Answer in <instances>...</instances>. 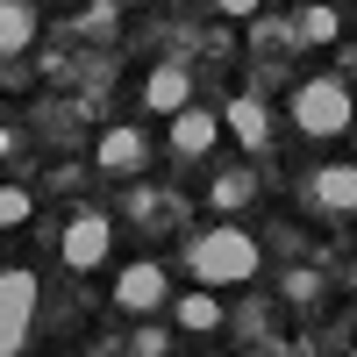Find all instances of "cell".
Returning a JSON list of instances; mask_svg holds the SVG:
<instances>
[{
	"instance_id": "obj_17",
	"label": "cell",
	"mask_w": 357,
	"mask_h": 357,
	"mask_svg": "<svg viewBox=\"0 0 357 357\" xmlns=\"http://www.w3.org/2000/svg\"><path fill=\"white\" fill-rule=\"evenodd\" d=\"M286 301H314V272H286Z\"/></svg>"
},
{
	"instance_id": "obj_15",
	"label": "cell",
	"mask_w": 357,
	"mask_h": 357,
	"mask_svg": "<svg viewBox=\"0 0 357 357\" xmlns=\"http://www.w3.org/2000/svg\"><path fill=\"white\" fill-rule=\"evenodd\" d=\"M250 200V172H222L215 178V207H243Z\"/></svg>"
},
{
	"instance_id": "obj_18",
	"label": "cell",
	"mask_w": 357,
	"mask_h": 357,
	"mask_svg": "<svg viewBox=\"0 0 357 357\" xmlns=\"http://www.w3.org/2000/svg\"><path fill=\"white\" fill-rule=\"evenodd\" d=\"M215 8H222V15H257L264 0H215Z\"/></svg>"
},
{
	"instance_id": "obj_9",
	"label": "cell",
	"mask_w": 357,
	"mask_h": 357,
	"mask_svg": "<svg viewBox=\"0 0 357 357\" xmlns=\"http://www.w3.org/2000/svg\"><path fill=\"white\" fill-rule=\"evenodd\" d=\"M222 122H229V136L243 143V151H264V143H272V107H264L257 93H236Z\"/></svg>"
},
{
	"instance_id": "obj_6",
	"label": "cell",
	"mask_w": 357,
	"mask_h": 357,
	"mask_svg": "<svg viewBox=\"0 0 357 357\" xmlns=\"http://www.w3.org/2000/svg\"><path fill=\"white\" fill-rule=\"evenodd\" d=\"M93 165L107 178H143V165H151V136H143V129H107L93 143Z\"/></svg>"
},
{
	"instance_id": "obj_8",
	"label": "cell",
	"mask_w": 357,
	"mask_h": 357,
	"mask_svg": "<svg viewBox=\"0 0 357 357\" xmlns=\"http://www.w3.org/2000/svg\"><path fill=\"white\" fill-rule=\"evenodd\" d=\"M165 264H129L122 279H114V301H122L129 314H151V307H165Z\"/></svg>"
},
{
	"instance_id": "obj_5",
	"label": "cell",
	"mask_w": 357,
	"mask_h": 357,
	"mask_svg": "<svg viewBox=\"0 0 357 357\" xmlns=\"http://www.w3.org/2000/svg\"><path fill=\"white\" fill-rule=\"evenodd\" d=\"M301 200L314 207V215H329V222L357 215V165H314L307 186H301Z\"/></svg>"
},
{
	"instance_id": "obj_3",
	"label": "cell",
	"mask_w": 357,
	"mask_h": 357,
	"mask_svg": "<svg viewBox=\"0 0 357 357\" xmlns=\"http://www.w3.org/2000/svg\"><path fill=\"white\" fill-rule=\"evenodd\" d=\"M36 343V272L29 264H8L0 272V350L22 357Z\"/></svg>"
},
{
	"instance_id": "obj_4",
	"label": "cell",
	"mask_w": 357,
	"mask_h": 357,
	"mask_svg": "<svg viewBox=\"0 0 357 357\" xmlns=\"http://www.w3.org/2000/svg\"><path fill=\"white\" fill-rule=\"evenodd\" d=\"M114 250V222L100 207H72L65 215V236H57V257H65V272H100Z\"/></svg>"
},
{
	"instance_id": "obj_2",
	"label": "cell",
	"mask_w": 357,
	"mask_h": 357,
	"mask_svg": "<svg viewBox=\"0 0 357 357\" xmlns=\"http://www.w3.org/2000/svg\"><path fill=\"white\" fill-rule=\"evenodd\" d=\"M286 114H293V129H301V136H314V143L343 136V129H350V114H357V100H350V79H336V72H314V79H301V86L286 93Z\"/></svg>"
},
{
	"instance_id": "obj_10",
	"label": "cell",
	"mask_w": 357,
	"mask_h": 357,
	"mask_svg": "<svg viewBox=\"0 0 357 357\" xmlns=\"http://www.w3.org/2000/svg\"><path fill=\"white\" fill-rule=\"evenodd\" d=\"M143 107H151V114H178V107H193V79H186V65H158L151 79H143Z\"/></svg>"
},
{
	"instance_id": "obj_12",
	"label": "cell",
	"mask_w": 357,
	"mask_h": 357,
	"mask_svg": "<svg viewBox=\"0 0 357 357\" xmlns=\"http://www.w3.org/2000/svg\"><path fill=\"white\" fill-rule=\"evenodd\" d=\"M178 329H186V336H207V329H222V301H215V286H193V293H178Z\"/></svg>"
},
{
	"instance_id": "obj_7",
	"label": "cell",
	"mask_w": 357,
	"mask_h": 357,
	"mask_svg": "<svg viewBox=\"0 0 357 357\" xmlns=\"http://www.w3.org/2000/svg\"><path fill=\"white\" fill-rule=\"evenodd\" d=\"M222 129H229V122H222L215 107H178V114H172V158H207Z\"/></svg>"
},
{
	"instance_id": "obj_16",
	"label": "cell",
	"mask_w": 357,
	"mask_h": 357,
	"mask_svg": "<svg viewBox=\"0 0 357 357\" xmlns=\"http://www.w3.org/2000/svg\"><path fill=\"white\" fill-rule=\"evenodd\" d=\"M129 350H143V357H165V350H172V336H165V329H136V336H129Z\"/></svg>"
},
{
	"instance_id": "obj_13",
	"label": "cell",
	"mask_w": 357,
	"mask_h": 357,
	"mask_svg": "<svg viewBox=\"0 0 357 357\" xmlns=\"http://www.w3.org/2000/svg\"><path fill=\"white\" fill-rule=\"evenodd\" d=\"M336 8H321V0H307V8L301 15H293V36H301V43H336Z\"/></svg>"
},
{
	"instance_id": "obj_19",
	"label": "cell",
	"mask_w": 357,
	"mask_h": 357,
	"mask_svg": "<svg viewBox=\"0 0 357 357\" xmlns=\"http://www.w3.org/2000/svg\"><path fill=\"white\" fill-rule=\"evenodd\" d=\"M350 293H357V264H350Z\"/></svg>"
},
{
	"instance_id": "obj_11",
	"label": "cell",
	"mask_w": 357,
	"mask_h": 357,
	"mask_svg": "<svg viewBox=\"0 0 357 357\" xmlns=\"http://www.w3.org/2000/svg\"><path fill=\"white\" fill-rule=\"evenodd\" d=\"M36 43V0H0V50L22 57Z\"/></svg>"
},
{
	"instance_id": "obj_14",
	"label": "cell",
	"mask_w": 357,
	"mask_h": 357,
	"mask_svg": "<svg viewBox=\"0 0 357 357\" xmlns=\"http://www.w3.org/2000/svg\"><path fill=\"white\" fill-rule=\"evenodd\" d=\"M29 215H36V200H29L22 186H8V193H0V229H29Z\"/></svg>"
},
{
	"instance_id": "obj_1",
	"label": "cell",
	"mask_w": 357,
	"mask_h": 357,
	"mask_svg": "<svg viewBox=\"0 0 357 357\" xmlns=\"http://www.w3.org/2000/svg\"><path fill=\"white\" fill-rule=\"evenodd\" d=\"M186 272H193V286H215V293L250 286L264 272V243L236 222H207L200 236H186Z\"/></svg>"
}]
</instances>
